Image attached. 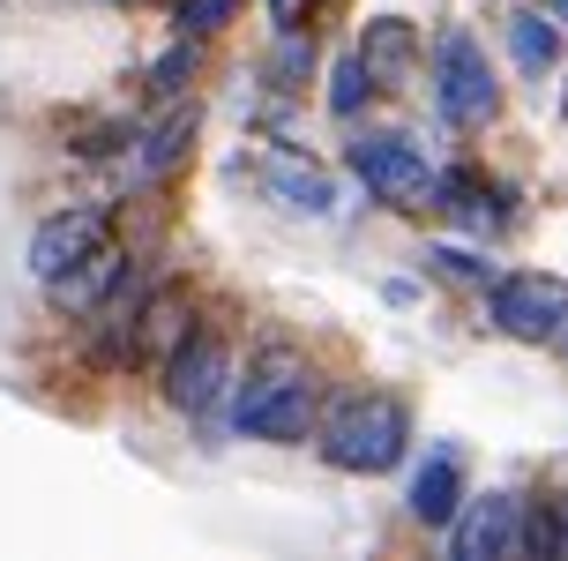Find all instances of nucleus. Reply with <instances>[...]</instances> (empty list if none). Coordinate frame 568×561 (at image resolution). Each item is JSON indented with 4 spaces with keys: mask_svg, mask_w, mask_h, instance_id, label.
Segmentation results:
<instances>
[{
    "mask_svg": "<svg viewBox=\"0 0 568 561\" xmlns=\"http://www.w3.org/2000/svg\"><path fill=\"white\" fill-rule=\"evenodd\" d=\"M329 374L307 352V337L292 330H262L240 344V382L225 397V434L232 442H262V449H307L314 412H322Z\"/></svg>",
    "mask_w": 568,
    "mask_h": 561,
    "instance_id": "1",
    "label": "nucleus"
},
{
    "mask_svg": "<svg viewBox=\"0 0 568 561\" xmlns=\"http://www.w3.org/2000/svg\"><path fill=\"white\" fill-rule=\"evenodd\" d=\"M307 442L344 479H389L404 472V457L419 442V412H412V397L382 390V382H344V390H322Z\"/></svg>",
    "mask_w": 568,
    "mask_h": 561,
    "instance_id": "2",
    "label": "nucleus"
},
{
    "mask_svg": "<svg viewBox=\"0 0 568 561\" xmlns=\"http://www.w3.org/2000/svg\"><path fill=\"white\" fill-rule=\"evenodd\" d=\"M240 344L247 337L232 330L217 308H202V322L180 344H172L165 360L150 367V382H158V404H165L180 427H217L225 420V397L240 382Z\"/></svg>",
    "mask_w": 568,
    "mask_h": 561,
    "instance_id": "3",
    "label": "nucleus"
},
{
    "mask_svg": "<svg viewBox=\"0 0 568 561\" xmlns=\"http://www.w3.org/2000/svg\"><path fill=\"white\" fill-rule=\"evenodd\" d=\"M426 98H434V120L449 136L501 128L509 83H501V68H494V53H486V38L471 23H442L426 38Z\"/></svg>",
    "mask_w": 568,
    "mask_h": 561,
    "instance_id": "4",
    "label": "nucleus"
},
{
    "mask_svg": "<svg viewBox=\"0 0 568 561\" xmlns=\"http://www.w3.org/2000/svg\"><path fill=\"white\" fill-rule=\"evenodd\" d=\"M202 150V98H172V106H150V120H135L128 150L113 158V188L120 202H150L165 196L180 172L195 166Z\"/></svg>",
    "mask_w": 568,
    "mask_h": 561,
    "instance_id": "5",
    "label": "nucleus"
},
{
    "mask_svg": "<svg viewBox=\"0 0 568 561\" xmlns=\"http://www.w3.org/2000/svg\"><path fill=\"white\" fill-rule=\"evenodd\" d=\"M344 172H352L382 210H397V218H426V210H434V166H426V150L404 136V128L352 120V128H344Z\"/></svg>",
    "mask_w": 568,
    "mask_h": 561,
    "instance_id": "6",
    "label": "nucleus"
},
{
    "mask_svg": "<svg viewBox=\"0 0 568 561\" xmlns=\"http://www.w3.org/2000/svg\"><path fill=\"white\" fill-rule=\"evenodd\" d=\"M105 240H120V196H68V202H53L45 218L30 224L23 278L45 292V284H60L68 270H83Z\"/></svg>",
    "mask_w": 568,
    "mask_h": 561,
    "instance_id": "7",
    "label": "nucleus"
},
{
    "mask_svg": "<svg viewBox=\"0 0 568 561\" xmlns=\"http://www.w3.org/2000/svg\"><path fill=\"white\" fill-rule=\"evenodd\" d=\"M479 314L494 337L509 344H546L554 322L568 314V278L554 270H494V284L479 292Z\"/></svg>",
    "mask_w": 568,
    "mask_h": 561,
    "instance_id": "8",
    "label": "nucleus"
},
{
    "mask_svg": "<svg viewBox=\"0 0 568 561\" xmlns=\"http://www.w3.org/2000/svg\"><path fill=\"white\" fill-rule=\"evenodd\" d=\"M352 53H359V68H367L374 98H412V90L426 83V30L412 23V16H397V8L359 16Z\"/></svg>",
    "mask_w": 568,
    "mask_h": 561,
    "instance_id": "9",
    "label": "nucleus"
},
{
    "mask_svg": "<svg viewBox=\"0 0 568 561\" xmlns=\"http://www.w3.org/2000/svg\"><path fill=\"white\" fill-rule=\"evenodd\" d=\"M255 188L262 202H277L284 218H300V224H329L337 218V172L322 166V158H307L300 142H270L255 158Z\"/></svg>",
    "mask_w": 568,
    "mask_h": 561,
    "instance_id": "10",
    "label": "nucleus"
},
{
    "mask_svg": "<svg viewBox=\"0 0 568 561\" xmlns=\"http://www.w3.org/2000/svg\"><path fill=\"white\" fill-rule=\"evenodd\" d=\"M471 494V472H464V449L442 434V442H426V457H404V524L426 539L449 532V517L464 509Z\"/></svg>",
    "mask_w": 568,
    "mask_h": 561,
    "instance_id": "11",
    "label": "nucleus"
},
{
    "mask_svg": "<svg viewBox=\"0 0 568 561\" xmlns=\"http://www.w3.org/2000/svg\"><path fill=\"white\" fill-rule=\"evenodd\" d=\"M516 532H524V494L509 487H486V494H464V509L449 517V554L456 561H516Z\"/></svg>",
    "mask_w": 568,
    "mask_h": 561,
    "instance_id": "12",
    "label": "nucleus"
},
{
    "mask_svg": "<svg viewBox=\"0 0 568 561\" xmlns=\"http://www.w3.org/2000/svg\"><path fill=\"white\" fill-rule=\"evenodd\" d=\"M202 308H210V300H202L187 278H165V270H158L150 292H142V308H135V374H150V367L165 360L172 344L202 322Z\"/></svg>",
    "mask_w": 568,
    "mask_h": 561,
    "instance_id": "13",
    "label": "nucleus"
},
{
    "mask_svg": "<svg viewBox=\"0 0 568 561\" xmlns=\"http://www.w3.org/2000/svg\"><path fill=\"white\" fill-rule=\"evenodd\" d=\"M314 76H322V23L292 16V23H270V46L255 60L262 98H307Z\"/></svg>",
    "mask_w": 568,
    "mask_h": 561,
    "instance_id": "14",
    "label": "nucleus"
},
{
    "mask_svg": "<svg viewBox=\"0 0 568 561\" xmlns=\"http://www.w3.org/2000/svg\"><path fill=\"white\" fill-rule=\"evenodd\" d=\"M128 262H135V240H128V224H120V240H105V248L90 254L83 270H68L60 284H45L38 300H45V314H53V322H83V314L98 308V300H105L120 278H128Z\"/></svg>",
    "mask_w": 568,
    "mask_h": 561,
    "instance_id": "15",
    "label": "nucleus"
},
{
    "mask_svg": "<svg viewBox=\"0 0 568 561\" xmlns=\"http://www.w3.org/2000/svg\"><path fill=\"white\" fill-rule=\"evenodd\" d=\"M501 46H509V68L524 83H546L568 60V30L554 23L546 8H509V16H501Z\"/></svg>",
    "mask_w": 568,
    "mask_h": 561,
    "instance_id": "16",
    "label": "nucleus"
},
{
    "mask_svg": "<svg viewBox=\"0 0 568 561\" xmlns=\"http://www.w3.org/2000/svg\"><path fill=\"white\" fill-rule=\"evenodd\" d=\"M202 76H210V46L202 38H187V30H172L158 53L142 60V98L150 106H172V98H195Z\"/></svg>",
    "mask_w": 568,
    "mask_h": 561,
    "instance_id": "17",
    "label": "nucleus"
},
{
    "mask_svg": "<svg viewBox=\"0 0 568 561\" xmlns=\"http://www.w3.org/2000/svg\"><path fill=\"white\" fill-rule=\"evenodd\" d=\"M494 270H501V262H486V248H479V240H464V232H456V240H426V248H419V278L442 284V292H464V300H479L486 284H494Z\"/></svg>",
    "mask_w": 568,
    "mask_h": 561,
    "instance_id": "18",
    "label": "nucleus"
},
{
    "mask_svg": "<svg viewBox=\"0 0 568 561\" xmlns=\"http://www.w3.org/2000/svg\"><path fill=\"white\" fill-rule=\"evenodd\" d=\"M314 83H322V112H329L337 128H352V120H367V112L382 106V98H374V83H367V68H359V53H352V46L322 60V76H314Z\"/></svg>",
    "mask_w": 568,
    "mask_h": 561,
    "instance_id": "19",
    "label": "nucleus"
},
{
    "mask_svg": "<svg viewBox=\"0 0 568 561\" xmlns=\"http://www.w3.org/2000/svg\"><path fill=\"white\" fill-rule=\"evenodd\" d=\"M240 16H247V0H172V30H187L202 46H217Z\"/></svg>",
    "mask_w": 568,
    "mask_h": 561,
    "instance_id": "20",
    "label": "nucleus"
},
{
    "mask_svg": "<svg viewBox=\"0 0 568 561\" xmlns=\"http://www.w3.org/2000/svg\"><path fill=\"white\" fill-rule=\"evenodd\" d=\"M516 554H539V561L561 554V509H554V494L524 502V532H516Z\"/></svg>",
    "mask_w": 568,
    "mask_h": 561,
    "instance_id": "21",
    "label": "nucleus"
},
{
    "mask_svg": "<svg viewBox=\"0 0 568 561\" xmlns=\"http://www.w3.org/2000/svg\"><path fill=\"white\" fill-rule=\"evenodd\" d=\"M382 292H389V308H412V300H419V284H412V278H389Z\"/></svg>",
    "mask_w": 568,
    "mask_h": 561,
    "instance_id": "22",
    "label": "nucleus"
},
{
    "mask_svg": "<svg viewBox=\"0 0 568 561\" xmlns=\"http://www.w3.org/2000/svg\"><path fill=\"white\" fill-rule=\"evenodd\" d=\"M262 16H270V23H292V16H300V0H262Z\"/></svg>",
    "mask_w": 568,
    "mask_h": 561,
    "instance_id": "23",
    "label": "nucleus"
},
{
    "mask_svg": "<svg viewBox=\"0 0 568 561\" xmlns=\"http://www.w3.org/2000/svg\"><path fill=\"white\" fill-rule=\"evenodd\" d=\"M546 344H554V352H561V360H568V314H561V322H554V337H546Z\"/></svg>",
    "mask_w": 568,
    "mask_h": 561,
    "instance_id": "24",
    "label": "nucleus"
},
{
    "mask_svg": "<svg viewBox=\"0 0 568 561\" xmlns=\"http://www.w3.org/2000/svg\"><path fill=\"white\" fill-rule=\"evenodd\" d=\"M539 8H546V16H554V23L568 30V0H539Z\"/></svg>",
    "mask_w": 568,
    "mask_h": 561,
    "instance_id": "25",
    "label": "nucleus"
},
{
    "mask_svg": "<svg viewBox=\"0 0 568 561\" xmlns=\"http://www.w3.org/2000/svg\"><path fill=\"white\" fill-rule=\"evenodd\" d=\"M561 112H568V90H561Z\"/></svg>",
    "mask_w": 568,
    "mask_h": 561,
    "instance_id": "26",
    "label": "nucleus"
}]
</instances>
